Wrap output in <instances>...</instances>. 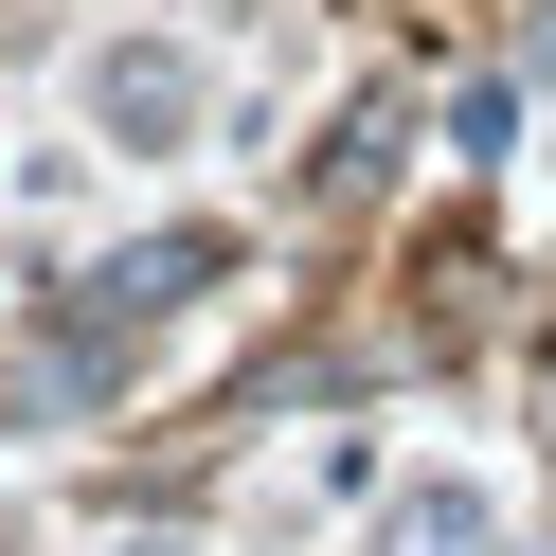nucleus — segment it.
Listing matches in <instances>:
<instances>
[{"label": "nucleus", "instance_id": "obj_1", "mask_svg": "<svg viewBox=\"0 0 556 556\" xmlns=\"http://www.w3.org/2000/svg\"><path fill=\"white\" fill-rule=\"evenodd\" d=\"M90 126H109V144H180L198 126V54H162V37L90 54Z\"/></svg>", "mask_w": 556, "mask_h": 556}, {"label": "nucleus", "instance_id": "obj_2", "mask_svg": "<svg viewBox=\"0 0 556 556\" xmlns=\"http://www.w3.org/2000/svg\"><path fill=\"white\" fill-rule=\"evenodd\" d=\"M503 520H484V484H395L377 503V556H484Z\"/></svg>", "mask_w": 556, "mask_h": 556}, {"label": "nucleus", "instance_id": "obj_3", "mask_svg": "<svg viewBox=\"0 0 556 556\" xmlns=\"http://www.w3.org/2000/svg\"><path fill=\"white\" fill-rule=\"evenodd\" d=\"M198 269H216V233H144V252H126V269H109V305H180V288H198Z\"/></svg>", "mask_w": 556, "mask_h": 556}, {"label": "nucleus", "instance_id": "obj_4", "mask_svg": "<svg viewBox=\"0 0 556 556\" xmlns=\"http://www.w3.org/2000/svg\"><path fill=\"white\" fill-rule=\"evenodd\" d=\"M109 556H198V539H109Z\"/></svg>", "mask_w": 556, "mask_h": 556}]
</instances>
